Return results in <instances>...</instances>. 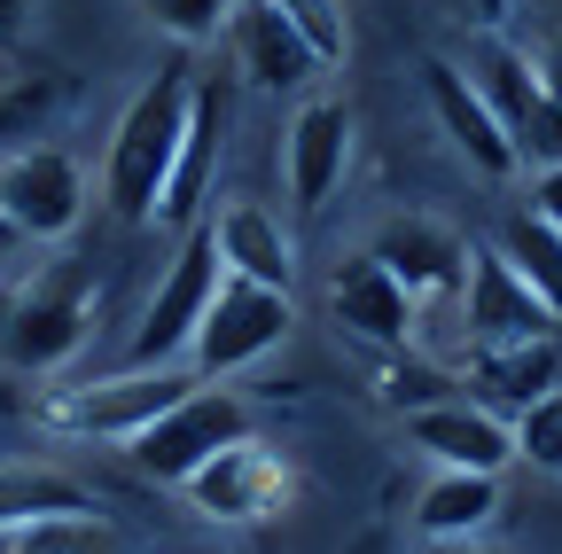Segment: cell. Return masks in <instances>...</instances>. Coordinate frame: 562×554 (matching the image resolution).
I'll return each mask as SVG.
<instances>
[{"mask_svg":"<svg viewBox=\"0 0 562 554\" xmlns=\"http://www.w3.org/2000/svg\"><path fill=\"white\" fill-rule=\"evenodd\" d=\"M266 9H281V16H290V24L305 32V47L328 63V71L351 55V16H344V0H266Z\"/></svg>","mask_w":562,"mask_h":554,"instance_id":"23","label":"cell"},{"mask_svg":"<svg viewBox=\"0 0 562 554\" xmlns=\"http://www.w3.org/2000/svg\"><path fill=\"white\" fill-rule=\"evenodd\" d=\"M235 438H250V406L235 398V391H211V383H195L172 414H157L149 430H140L125 453H133V468L149 476V484H188L211 453H227Z\"/></svg>","mask_w":562,"mask_h":554,"instance_id":"6","label":"cell"},{"mask_svg":"<svg viewBox=\"0 0 562 554\" xmlns=\"http://www.w3.org/2000/svg\"><path fill=\"white\" fill-rule=\"evenodd\" d=\"M0 212L24 242H63L87 219V172L70 149H16L0 165Z\"/></svg>","mask_w":562,"mask_h":554,"instance_id":"9","label":"cell"},{"mask_svg":"<svg viewBox=\"0 0 562 554\" xmlns=\"http://www.w3.org/2000/svg\"><path fill=\"white\" fill-rule=\"evenodd\" d=\"M368 258L391 273L414 305H446V297H461V282H469V242H461L446 219H430V212H391V219L375 227Z\"/></svg>","mask_w":562,"mask_h":554,"instance_id":"10","label":"cell"},{"mask_svg":"<svg viewBox=\"0 0 562 554\" xmlns=\"http://www.w3.org/2000/svg\"><path fill=\"white\" fill-rule=\"evenodd\" d=\"M0 554H117V539L102 531V516H79V523H40V531H9Z\"/></svg>","mask_w":562,"mask_h":554,"instance_id":"24","label":"cell"},{"mask_svg":"<svg viewBox=\"0 0 562 554\" xmlns=\"http://www.w3.org/2000/svg\"><path fill=\"white\" fill-rule=\"evenodd\" d=\"M227 110H235V94H227L220 79H195L188 133H180V165H172V188H165V203H157V219L195 227V203L211 195V172H220V149H227Z\"/></svg>","mask_w":562,"mask_h":554,"instance_id":"18","label":"cell"},{"mask_svg":"<svg viewBox=\"0 0 562 554\" xmlns=\"http://www.w3.org/2000/svg\"><path fill=\"white\" fill-rule=\"evenodd\" d=\"M422 554H492V546L476 539V546H422Z\"/></svg>","mask_w":562,"mask_h":554,"instance_id":"34","label":"cell"},{"mask_svg":"<svg viewBox=\"0 0 562 554\" xmlns=\"http://www.w3.org/2000/svg\"><path fill=\"white\" fill-rule=\"evenodd\" d=\"M94 516V493L63 468L40 461H0V539L9 531H40V523H79Z\"/></svg>","mask_w":562,"mask_h":554,"instance_id":"20","label":"cell"},{"mask_svg":"<svg viewBox=\"0 0 562 554\" xmlns=\"http://www.w3.org/2000/svg\"><path fill=\"white\" fill-rule=\"evenodd\" d=\"M492 516H501V476H469V468H438L414 500L422 546H476Z\"/></svg>","mask_w":562,"mask_h":554,"instance_id":"19","label":"cell"},{"mask_svg":"<svg viewBox=\"0 0 562 554\" xmlns=\"http://www.w3.org/2000/svg\"><path fill=\"white\" fill-rule=\"evenodd\" d=\"M351 165V102L344 94H305L290 117V142H281V180H290L297 212H321V203L344 188Z\"/></svg>","mask_w":562,"mask_h":554,"instance_id":"12","label":"cell"},{"mask_svg":"<svg viewBox=\"0 0 562 554\" xmlns=\"http://www.w3.org/2000/svg\"><path fill=\"white\" fill-rule=\"evenodd\" d=\"M297 305L281 297V290H258V282H220V297H211L195 343H188V375L195 383H227L243 368H258L266 352H281V336H290Z\"/></svg>","mask_w":562,"mask_h":554,"instance_id":"5","label":"cell"},{"mask_svg":"<svg viewBox=\"0 0 562 554\" xmlns=\"http://www.w3.org/2000/svg\"><path fill=\"white\" fill-rule=\"evenodd\" d=\"M140 9L157 16V32H165V39L203 47V39H227V24H235L243 0H140Z\"/></svg>","mask_w":562,"mask_h":554,"instance_id":"22","label":"cell"},{"mask_svg":"<svg viewBox=\"0 0 562 554\" xmlns=\"http://www.w3.org/2000/svg\"><path fill=\"white\" fill-rule=\"evenodd\" d=\"M508 142H516V157H524V165H539V172H562V102L547 94V102H539V110H531V117L508 133Z\"/></svg>","mask_w":562,"mask_h":554,"instance_id":"26","label":"cell"},{"mask_svg":"<svg viewBox=\"0 0 562 554\" xmlns=\"http://www.w3.org/2000/svg\"><path fill=\"white\" fill-rule=\"evenodd\" d=\"M469 398L492 406V414H531L547 391H562V336H539V343H469Z\"/></svg>","mask_w":562,"mask_h":554,"instance_id":"16","label":"cell"},{"mask_svg":"<svg viewBox=\"0 0 562 554\" xmlns=\"http://www.w3.org/2000/svg\"><path fill=\"white\" fill-rule=\"evenodd\" d=\"M398 430H406L414 453H430V468H469V476H508L516 468V422L461 398V391L398 414Z\"/></svg>","mask_w":562,"mask_h":554,"instance_id":"8","label":"cell"},{"mask_svg":"<svg viewBox=\"0 0 562 554\" xmlns=\"http://www.w3.org/2000/svg\"><path fill=\"white\" fill-rule=\"evenodd\" d=\"M24 16H32V0H0V47H16Z\"/></svg>","mask_w":562,"mask_h":554,"instance_id":"31","label":"cell"},{"mask_svg":"<svg viewBox=\"0 0 562 554\" xmlns=\"http://www.w3.org/2000/svg\"><path fill=\"white\" fill-rule=\"evenodd\" d=\"M9 94H32V71L16 63V47H0V102H9Z\"/></svg>","mask_w":562,"mask_h":554,"instance_id":"30","label":"cell"},{"mask_svg":"<svg viewBox=\"0 0 562 554\" xmlns=\"http://www.w3.org/2000/svg\"><path fill=\"white\" fill-rule=\"evenodd\" d=\"M375 398H391L398 414H414V406H430V398H453V383L438 368H391V375H375Z\"/></svg>","mask_w":562,"mask_h":554,"instance_id":"27","label":"cell"},{"mask_svg":"<svg viewBox=\"0 0 562 554\" xmlns=\"http://www.w3.org/2000/svg\"><path fill=\"white\" fill-rule=\"evenodd\" d=\"M16 250H24V235L9 227V212H0V258H16Z\"/></svg>","mask_w":562,"mask_h":554,"instance_id":"33","label":"cell"},{"mask_svg":"<svg viewBox=\"0 0 562 554\" xmlns=\"http://www.w3.org/2000/svg\"><path fill=\"white\" fill-rule=\"evenodd\" d=\"M492 250H501V258L524 273V290L562 320V227H547L539 212H516V219L501 227V242H492Z\"/></svg>","mask_w":562,"mask_h":554,"instance_id":"21","label":"cell"},{"mask_svg":"<svg viewBox=\"0 0 562 554\" xmlns=\"http://www.w3.org/2000/svg\"><path fill=\"white\" fill-rule=\"evenodd\" d=\"M508 16H516V0H476V24H484V32H501Z\"/></svg>","mask_w":562,"mask_h":554,"instance_id":"32","label":"cell"},{"mask_svg":"<svg viewBox=\"0 0 562 554\" xmlns=\"http://www.w3.org/2000/svg\"><path fill=\"white\" fill-rule=\"evenodd\" d=\"M516 461L562 476V391H547L531 414H516Z\"/></svg>","mask_w":562,"mask_h":554,"instance_id":"25","label":"cell"},{"mask_svg":"<svg viewBox=\"0 0 562 554\" xmlns=\"http://www.w3.org/2000/svg\"><path fill=\"white\" fill-rule=\"evenodd\" d=\"M211 242H220V265L235 282H258V290H297V250H290V227H281L266 203L235 195L220 219H211Z\"/></svg>","mask_w":562,"mask_h":554,"instance_id":"17","label":"cell"},{"mask_svg":"<svg viewBox=\"0 0 562 554\" xmlns=\"http://www.w3.org/2000/svg\"><path fill=\"white\" fill-rule=\"evenodd\" d=\"M188 102H195V79L188 63H157L140 94L125 102L117 133H110V157H102V188H110V212L117 219H157V203L172 188V165H180V133H188Z\"/></svg>","mask_w":562,"mask_h":554,"instance_id":"1","label":"cell"},{"mask_svg":"<svg viewBox=\"0 0 562 554\" xmlns=\"http://www.w3.org/2000/svg\"><path fill=\"white\" fill-rule=\"evenodd\" d=\"M220 282H227V265H220L211 227H188V242H180V258L165 265L157 297L140 305V328H133L125 368H188V343H195L211 297H220Z\"/></svg>","mask_w":562,"mask_h":554,"instance_id":"4","label":"cell"},{"mask_svg":"<svg viewBox=\"0 0 562 554\" xmlns=\"http://www.w3.org/2000/svg\"><path fill=\"white\" fill-rule=\"evenodd\" d=\"M227 39H235V71L258 87V94H305L328 63L305 47V32L281 16V9H266V0H243L235 9V24H227Z\"/></svg>","mask_w":562,"mask_h":554,"instance_id":"14","label":"cell"},{"mask_svg":"<svg viewBox=\"0 0 562 554\" xmlns=\"http://www.w3.org/2000/svg\"><path fill=\"white\" fill-rule=\"evenodd\" d=\"M195 391L188 368H117V375H94V383H63L47 398H32V422L55 430V438H94V445H133L140 430L172 414L180 398Z\"/></svg>","mask_w":562,"mask_h":554,"instance_id":"2","label":"cell"},{"mask_svg":"<svg viewBox=\"0 0 562 554\" xmlns=\"http://www.w3.org/2000/svg\"><path fill=\"white\" fill-rule=\"evenodd\" d=\"M328 313H336L344 336L375 343V352H414V297L391 282L368 250L344 258V265L328 273Z\"/></svg>","mask_w":562,"mask_h":554,"instance_id":"15","label":"cell"},{"mask_svg":"<svg viewBox=\"0 0 562 554\" xmlns=\"http://www.w3.org/2000/svg\"><path fill=\"white\" fill-rule=\"evenodd\" d=\"M94 328V273L87 265H47L0 305V368L16 375H55L79 360Z\"/></svg>","mask_w":562,"mask_h":554,"instance_id":"3","label":"cell"},{"mask_svg":"<svg viewBox=\"0 0 562 554\" xmlns=\"http://www.w3.org/2000/svg\"><path fill=\"white\" fill-rule=\"evenodd\" d=\"M531 212H539L547 227H562V172H539V180H531Z\"/></svg>","mask_w":562,"mask_h":554,"instance_id":"29","label":"cell"},{"mask_svg":"<svg viewBox=\"0 0 562 554\" xmlns=\"http://www.w3.org/2000/svg\"><path fill=\"white\" fill-rule=\"evenodd\" d=\"M531 63H539V79H547V94L562 102V16H547V39L539 47H524Z\"/></svg>","mask_w":562,"mask_h":554,"instance_id":"28","label":"cell"},{"mask_svg":"<svg viewBox=\"0 0 562 554\" xmlns=\"http://www.w3.org/2000/svg\"><path fill=\"white\" fill-rule=\"evenodd\" d=\"M422 94H430V110H438V125H446V142L469 157V172H484V180H516V142L501 133V117L484 110V94H476V79L461 71V63H446V55H430L422 63Z\"/></svg>","mask_w":562,"mask_h":554,"instance_id":"13","label":"cell"},{"mask_svg":"<svg viewBox=\"0 0 562 554\" xmlns=\"http://www.w3.org/2000/svg\"><path fill=\"white\" fill-rule=\"evenodd\" d=\"M461 336L469 343H539V336H562V320L524 290V273L501 258V250H476L469 242V282H461Z\"/></svg>","mask_w":562,"mask_h":554,"instance_id":"11","label":"cell"},{"mask_svg":"<svg viewBox=\"0 0 562 554\" xmlns=\"http://www.w3.org/2000/svg\"><path fill=\"white\" fill-rule=\"evenodd\" d=\"M188 508L203 516V523H266V516H281L290 508V493H297V476H290V461H281L258 430L250 438H235L227 453H211L188 484Z\"/></svg>","mask_w":562,"mask_h":554,"instance_id":"7","label":"cell"}]
</instances>
